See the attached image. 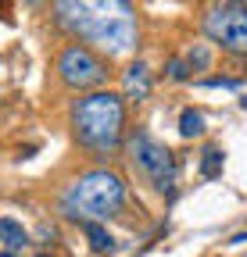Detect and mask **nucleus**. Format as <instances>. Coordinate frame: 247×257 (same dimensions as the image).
I'll use <instances>...</instances> for the list:
<instances>
[{
  "mask_svg": "<svg viewBox=\"0 0 247 257\" xmlns=\"http://www.w3.org/2000/svg\"><path fill=\"white\" fill-rule=\"evenodd\" d=\"M54 22L72 32L75 43H97L108 57L126 54L136 43V18L129 4L118 0H101V4H54Z\"/></svg>",
  "mask_w": 247,
  "mask_h": 257,
  "instance_id": "f257e3e1",
  "label": "nucleus"
},
{
  "mask_svg": "<svg viewBox=\"0 0 247 257\" xmlns=\"http://www.w3.org/2000/svg\"><path fill=\"white\" fill-rule=\"evenodd\" d=\"M72 136L83 150L108 161L126 143V100L122 93L97 89L72 104Z\"/></svg>",
  "mask_w": 247,
  "mask_h": 257,
  "instance_id": "f03ea898",
  "label": "nucleus"
},
{
  "mask_svg": "<svg viewBox=\"0 0 247 257\" xmlns=\"http://www.w3.org/2000/svg\"><path fill=\"white\" fill-rule=\"evenodd\" d=\"M129 200V186L126 179H122L118 172L111 168H94V172H83L68 193L65 200H61V211H65V218L72 221H108L115 214H122V207H126Z\"/></svg>",
  "mask_w": 247,
  "mask_h": 257,
  "instance_id": "7ed1b4c3",
  "label": "nucleus"
},
{
  "mask_svg": "<svg viewBox=\"0 0 247 257\" xmlns=\"http://www.w3.org/2000/svg\"><path fill=\"white\" fill-rule=\"evenodd\" d=\"M126 154H129V165L161 193V197H172L176 193V179H179V165H176V154L158 143L147 128H136V133L126 140Z\"/></svg>",
  "mask_w": 247,
  "mask_h": 257,
  "instance_id": "20e7f679",
  "label": "nucleus"
},
{
  "mask_svg": "<svg viewBox=\"0 0 247 257\" xmlns=\"http://www.w3.org/2000/svg\"><path fill=\"white\" fill-rule=\"evenodd\" d=\"M54 72H57L61 86H65V89H75V93H83V89L97 93V89H104V82H108V75H111L108 61H104L94 47L75 43V40L61 47V54H57V61H54Z\"/></svg>",
  "mask_w": 247,
  "mask_h": 257,
  "instance_id": "39448f33",
  "label": "nucleus"
},
{
  "mask_svg": "<svg viewBox=\"0 0 247 257\" xmlns=\"http://www.w3.org/2000/svg\"><path fill=\"white\" fill-rule=\"evenodd\" d=\"M204 36L233 57H247V4H211L201 18Z\"/></svg>",
  "mask_w": 247,
  "mask_h": 257,
  "instance_id": "423d86ee",
  "label": "nucleus"
},
{
  "mask_svg": "<svg viewBox=\"0 0 247 257\" xmlns=\"http://www.w3.org/2000/svg\"><path fill=\"white\" fill-rule=\"evenodd\" d=\"M150 96V72H147V64L136 61L129 64L126 72H122V100L126 104H143Z\"/></svg>",
  "mask_w": 247,
  "mask_h": 257,
  "instance_id": "0eeeda50",
  "label": "nucleus"
},
{
  "mask_svg": "<svg viewBox=\"0 0 247 257\" xmlns=\"http://www.w3.org/2000/svg\"><path fill=\"white\" fill-rule=\"evenodd\" d=\"M29 246V232L22 229V221H15V218H0V250L4 253H18L22 257V250Z\"/></svg>",
  "mask_w": 247,
  "mask_h": 257,
  "instance_id": "6e6552de",
  "label": "nucleus"
},
{
  "mask_svg": "<svg viewBox=\"0 0 247 257\" xmlns=\"http://www.w3.org/2000/svg\"><path fill=\"white\" fill-rule=\"evenodd\" d=\"M83 232H86L90 250H94V253H111L115 250V239H111V232L104 229L101 221H83Z\"/></svg>",
  "mask_w": 247,
  "mask_h": 257,
  "instance_id": "1a4fd4ad",
  "label": "nucleus"
},
{
  "mask_svg": "<svg viewBox=\"0 0 247 257\" xmlns=\"http://www.w3.org/2000/svg\"><path fill=\"white\" fill-rule=\"evenodd\" d=\"M222 165H226V154H222V147H204L197 172H201V179H219V175H222Z\"/></svg>",
  "mask_w": 247,
  "mask_h": 257,
  "instance_id": "9d476101",
  "label": "nucleus"
},
{
  "mask_svg": "<svg viewBox=\"0 0 247 257\" xmlns=\"http://www.w3.org/2000/svg\"><path fill=\"white\" fill-rule=\"evenodd\" d=\"M179 136H183V140L204 136V118H201V111H194V107H183V111H179Z\"/></svg>",
  "mask_w": 247,
  "mask_h": 257,
  "instance_id": "9b49d317",
  "label": "nucleus"
},
{
  "mask_svg": "<svg viewBox=\"0 0 247 257\" xmlns=\"http://www.w3.org/2000/svg\"><path fill=\"white\" fill-rule=\"evenodd\" d=\"M183 61H187V68H190V72H204L208 64H211V50H208L204 43H194Z\"/></svg>",
  "mask_w": 247,
  "mask_h": 257,
  "instance_id": "f8f14e48",
  "label": "nucleus"
},
{
  "mask_svg": "<svg viewBox=\"0 0 247 257\" xmlns=\"http://www.w3.org/2000/svg\"><path fill=\"white\" fill-rule=\"evenodd\" d=\"M169 79L172 82H187L190 79V68H187V61H183V57H172L169 61Z\"/></svg>",
  "mask_w": 247,
  "mask_h": 257,
  "instance_id": "ddd939ff",
  "label": "nucleus"
},
{
  "mask_svg": "<svg viewBox=\"0 0 247 257\" xmlns=\"http://www.w3.org/2000/svg\"><path fill=\"white\" fill-rule=\"evenodd\" d=\"M201 86H204V89H236V86H240V79H226V75H215V79H204Z\"/></svg>",
  "mask_w": 247,
  "mask_h": 257,
  "instance_id": "4468645a",
  "label": "nucleus"
},
{
  "mask_svg": "<svg viewBox=\"0 0 247 257\" xmlns=\"http://www.w3.org/2000/svg\"><path fill=\"white\" fill-rule=\"evenodd\" d=\"M36 236H40V243L47 246V243H54V236H57V232H54V225H40V232H36Z\"/></svg>",
  "mask_w": 247,
  "mask_h": 257,
  "instance_id": "2eb2a0df",
  "label": "nucleus"
},
{
  "mask_svg": "<svg viewBox=\"0 0 247 257\" xmlns=\"http://www.w3.org/2000/svg\"><path fill=\"white\" fill-rule=\"evenodd\" d=\"M240 243H247V232H236V236L229 239V246H240Z\"/></svg>",
  "mask_w": 247,
  "mask_h": 257,
  "instance_id": "dca6fc26",
  "label": "nucleus"
},
{
  "mask_svg": "<svg viewBox=\"0 0 247 257\" xmlns=\"http://www.w3.org/2000/svg\"><path fill=\"white\" fill-rule=\"evenodd\" d=\"M0 257H18V253H4V250H0Z\"/></svg>",
  "mask_w": 247,
  "mask_h": 257,
  "instance_id": "f3484780",
  "label": "nucleus"
},
{
  "mask_svg": "<svg viewBox=\"0 0 247 257\" xmlns=\"http://www.w3.org/2000/svg\"><path fill=\"white\" fill-rule=\"evenodd\" d=\"M36 257H50V253H36Z\"/></svg>",
  "mask_w": 247,
  "mask_h": 257,
  "instance_id": "a211bd4d",
  "label": "nucleus"
},
{
  "mask_svg": "<svg viewBox=\"0 0 247 257\" xmlns=\"http://www.w3.org/2000/svg\"><path fill=\"white\" fill-rule=\"evenodd\" d=\"M240 104H243V107H247V100H240Z\"/></svg>",
  "mask_w": 247,
  "mask_h": 257,
  "instance_id": "6ab92c4d",
  "label": "nucleus"
}]
</instances>
